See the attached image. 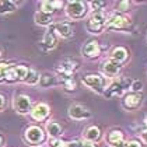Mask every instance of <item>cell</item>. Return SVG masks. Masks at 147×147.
Returning a JSON list of instances; mask_svg holds the SVG:
<instances>
[{
	"mask_svg": "<svg viewBox=\"0 0 147 147\" xmlns=\"http://www.w3.org/2000/svg\"><path fill=\"white\" fill-rule=\"evenodd\" d=\"M81 81L86 87H88L91 91L97 94H104V91L108 86V79H105L100 73H87L81 77Z\"/></svg>",
	"mask_w": 147,
	"mask_h": 147,
	"instance_id": "obj_1",
	"label": "cell"
},
{
	"mask_svg": "<svg viewBox=\"0 0 147 147\" xmlns=\"http://www.w3.org/2000/svg\"><path fill=\"white\" fill-rule=\"evenodd\" d=\"M65 11L70 20H83L88 13V3L80 1V0H71L66 3Z\"/></svg>",
	"mask_w": 147,
	"mask_h": 147,
	"instance_id": "obj_2",
	"label": "cell"
},
{
	"mask_svg": "<svg viewBox=\"0 0 147 147\" xmlns=\"http://www.w3.org/2000/svg\"><path fill=\"white\" fill-rule=\"evenodd\" d=\"M107 14L105 11L101 13H92L90 17L87 18L86 23V28L87 31L92 35H100L102 34V31L105 30V23H107Z\"/></svg>",
	"mask_w": 147,
	"mask_h": 147,
	"instance_id": "obj_3",
	"label": "cell"
},
{
	"mask_svg": "<svg viewBox=\"0 0 147 147\" xmlns=\"http://www.w3.org/2000/svg\"><path fill=\"white\" fill-rule=\"evenodd\" d=\"M132 27V21L129 17H126L125 14H112L111 17L107 18L105 28L107 30H115V31H126Z\"/></svg>",
	"mask_w": 147,
	"mask_h": 147,
	"instance_id": "obj_4",
	"label": "cell"
},
{
	"mask_svg": "<svg viewBox=\"0 0 147 147\" xmlns=\"http://www.w3.org/2000/svg\"><path fill=\"white\" fill-rule=\"evenodd\" d=\"M24 137L27 140V143H30V146H39L41 143H44L45 140V132L41 126H28L24 132Z\"/></svg>",
	"mask_w": 147,
	"mask_h": 147,
	"instance_id": "obj_5",
	"label": "cell"
},
{
	"mask_svg": "<svg viewBox=\"0 0 147 147\" xmlns=\"http://www.w3.org/2000/svg\"><path fill=\"white\" fill-rule=\"evenodd\" d=\"M80 67V63L76 60V59H73V57H65V59H62L60 60V63H59V66L56 67V71L59 76H62V77H71Z\"/></svg>",
	"mask_w": 147,
	"mask_h": 147,
	"instance_id": "obj_6",
	"label": "cell"
},
{
	"mask_svg": "<svg viewBox=\"0 0 147 147\" xmlns=\"http://www.w3.org/2000/svg\"><path fill=\"white\" fill-rule=\"evenodd\" d=\"M143 102V95L142 92H126L122 97V107L126 111H136L140 108Z\"/></svg>",
	"mask_w": 147,
	"mask_h": 147,
	"instance_id": "obj_7",
	"label": "cell"
},
{
	"mask_svg": "<svg viewBox=\"0 0 147 147\" xmlns=\"http://www.w3.org/2000/svg\"><path fill=\"white\" fill-rule=\"evenodd\" d=\"M28 73V67L27 66H11L7 70L6 76H4V83H23L25 76Z\"/></svg>",
	"mask_w": 147,
	"mask_h": 147,
	"instance_id": "obj_8",
	"label": "cell"
},
{
	"mask_svg": "<svg viewBox=\"0 0 147 147\" xmlns=\"http://www.w3.org/2000/svg\"><path fill=\"white\" fill-rule=\"evenodd\" d=\"M67 115L69 118L73 119V121H86V119H90L91 118V111L87 107H84V105L73 104V105L69 107Z\"/></svg>",
	"mask_w": 147,
	"mask_h": 147,
	"instance_id": "obj_9",
	"label": "cell"
},
{
	"mask_svg": "<svg viewBox=\"0 0 147 147\" xmlns=\"http://www.w3.org/2000/svg\"><path fill=\"white\" fill-rule=\"evenodd\" d=\"M13 107H14V111L20 115H27V113L31 112L32 109V104H31V98L25 94H20L14 98L13 101Z\"/></svg>",
	"mask_w": 147,
	"mask_h": 147,
	"instance_id": "obj_10",
	"label": "cell"
},
{
	"mask_svg": "<svg viewBox=\"0 0 147 147\" xmlns=\"http://www.w3.org/2000/svg\"><path fill=\"white\" fill-rule=\"evenodd\" d=\"M121 71H122V66L115 63L111 59H108L102 63V76L105 79H118L121 76Z\"/></svg>",
	"mask_w": 147,
	"mask_h": 147,
	"instance_id": "obj_11",
	"label": "cell"
},
{
	"mask_svg": "<svg viewBox=\"0 0 147 147\" xmlns=\"http://www.w3.org/2000/svg\"><path fill=\"white\" fill-rule=\"evenodd\" d=\"M107 143L109 147H126L123 132L121 129H111L107 135Z\"/></svg>",
	"mask_w": 147,
	"mask_h": 147,
	"instance_id": "obj_12",
	"label": "cell"
},
{
	"mask_svg": "<svg viewBox=\"0 0 147 147\" xmlns=\"http://www.w3.org/2000/svg\"><path fill=\"white\" fill-rule=\"evenodd\" d=\"M81 53H83V56L88 57V59H97V57H100V55H101V46H100V42L95 41V39L88 41L86 45L83 46Z\"/></svg>",
	"mask_w": 147,
	"mask_h": 147,
	"instance_id": "obj_13",
	"label": "cell"
},
{
	"mask_svg": "<svg viewBox=\"0 0 147 147\" xmlns=\"http://www.w3.org/2000/svg\"><path fill=\"white\" fill-rule=\"evenodd\" d=\"M49 113H51V108H49V105L45 104V102H39V104H36L35 107H32V109H31L30 115L32 116V119H34V121L42 122V121H45L46 118L49 116Z\"/></svg>",
	"mask_w": 147,
	"mask_h": 147,
	"instance_id": "obj_14",
	"label": "cell"
},
{
	"mask_svg": "<svg viewBox=\"0 0 147 147\" xmlns=\"http://www.w3.org/2000/svg\"><path fill=\"white\" fill-rule=\"evenodd\" d=\"M53 32L63 38V39H69L74 35V30H73V25L70 23H65V21H60V23L53 24Z\"/></svg>",
	"mask_w": 147,
	"mask_h": 147,
	"instance_id": "obj_15",
	"label": "cell"
},
{
	"mask_svg": "<svg viewBox=\"0 0 147 147\" xmlns=\"http://www.w3.org/2000/svg\"><path fill=\"white\" fill-rule=\"evenodd\" d=\"M125 94V90L122 88V86L119 84V81H112L111 84L107 86V88L104 91V97L108 98V100H112V98H122Z\"/></svg>",
	"mask_w": 147,
	"mask_h": 147,
	"instance_id": "obj_16",
	"label": "cell"
},
{
	"mask_svg": "<svg viewBox=\"0 0 147 147\" xmlns=\"http://www.w3.org/2000/svg\"><path fill=\"white\" fill-rule=\"evenodd\" d=\"M109 59L113 60L115 63H118V65L122 66L123 63L127 62V59H129V51H127L125 46H116V48L112 49Z\"/></svg>",
	"mask_w": 147,
	"mask_h": 147,
	"instance_id": "obj_17",
	"label": "cell"
},
{
	"mask_svg": "<svg viewBox=\"0 0 147 147\" xmlns=\"http://www.w3.org/2000/svg\"><path fill=\"white\" fill-rule=\"evenodd\" d=\"M101 137H102L101 129H100L98 126H95V125L88 126V127L84 130V133H83V140H87V142H90V143L100 142Z\"/></svg>",
	"mask_w": 147,
	"mask_h": 147,
	"instance_id": "obj_18",
	"label": "cell"
},
{
	"mask_svg": "<svg viewBox=\"0 0 147 147\" xmlns=\"http://www.w3.org/2000/svg\"><path fill=\"white\" fill-rule=\"evenodd\" d=\"M42 48L45 51H52L55 49L57 45V35L53 32V30H48L42 38V42H41Z\"/></svg>",
	"mask_w": 147,
	"mask_h": 147,
	"instance_id": "obj_19",
	"label": "cell"
},
{
	"mask_svg": "<svg viewBox=\"0 0 147 147\" xmlns=\"http://www.w3.org/2000/svg\"><path fill=\"white\" fill-rule=\"evenodd\" d=\"M46 133L49 135V137H53V139H60L63 135V127L57 122H48L46 123Z\"/></svg>",
	"mask_w": 147,
	"mask_h": 147,
	"instance_id": "obj_20",
	"label": "cell"
},
{
	"mask_svg": "<svg viewBox=\"0 0 147 147\" xmlns=\"http://www.w3.org/2000/svg\"><path fill=\"white\" fill-rule=\"evenodd\" d=\"M34 20H35V23L38 24V25H41V27H49V25L53 24V17L49 16V14H45V13H42V11L35 13Z\"/></svg>",
	"mask_w": 147,
	"mask_h": 147,
	"instance_id": "obj_21",
	"label": "cell"
},
{
	"mask_svg": "<svg viewBox=\"0 0 147 147\" xmlns=\"http://www.w3.org/2000/svg\"><path fill=\"white\" fill-rule=\"evenodd\" d=\"M20 3L11 0H0V14H10L17 10V6Z\"/></svg>",
	"mask_w": 147,
	"mask_h": 147,
	"instance_id": "obj_22",
	"label": "cell"
},
{
	"mask_svg": "<svg viewBox=\"0 0 147 147\" xmlns=\"http://www.w3.org/2000/svg\"><path fill=\"white\" fill-rule=\"evenodd\" d=\"M56 79L53 74H51V73H44V74H41V77H39V86L42 87V88H49V87H52V86H55L56 84Z\"/></svg>",
	"mask_w": 147,
	"mask_h": 147,
	"instance_id": "obj_23",
	"label": "cell"
},
{
	"mask_svg": "<svg viewBox=\"0 0 147 147\" xmlns=\"http://www.w3.org/2000/svg\"><path fill=\"white\" fill-rule=\"evenodd\" d=\"M39 77H41V74H39L36 70L28 69V73H27V76H25V79H24L23 83L28 84V86H36V84L39 83Z\"/></svg>",
	"mask_w": 147,
	"mask_h": 147,
	"instance_id": "obj_24",
	"label": "cell"
},
{
	"mask_svg": "<svg viewBox=\"0 0 147 147\" xmlns=\"http://www.w3.org/2000/svg\"><path fill=\"white\" fill-rule=\"evenodd\" d=\"M62 84H63V90L66 92H74L77 88V83L74 77H62Z\"/></svg>",
	"mask_w": 147,
	"mask_h": 147,
	"instance_id": "obj_25",
	"label": "cell"
},
{
	"mask_svg": "<svg viewBox=\"0 0 147 147\" xmlns=\"http://www.w3.org/2000/svg\"><path fill=\"white\" fill-rule=\"evenodd\" d=\"M39 11H42V13H45V14H49V16H52L53 13L56 11L53 1H49V0H45V1H42V3H41V10H39Z\"/></svg>",
	"mask_w": 147,
	"mask_h": 147,
	"instance_id": "obj_26",
	"label": "cell"
},
{
	"mask_svg": "<svg viewBox=\"0 0 147 147\" xmlns=\"http://www.w3.org/2000/svg\"><path fill=\"white\" fill-rule=\"evenodd\" d=\"M91 11L92 13H101L104 11L105 6H107V1H100V0H94V1H90L88 3Z\"/></svg>",
	"mask_w": 147,
	"mask_h": 147,
	"instance_id": "obj_27",
	"label": "cell"
},
{
	"mask_svg": "<svg viewBox=\"0 0 147 147\" xmlns=\"http://www.w3.org/2000/svg\"><path fill=\"white\" fill-rule=\"evenodd\" d=\"M13 65L9 62H1L0 63V83H4V76L7 73V70L11 67Z\"/></svg>",
	"mask_w": 147,
	"mask_h": 147,
	"instance_id": "obj_28",
	"label": "cell"
},
{
	"mask_svg": "<svg viewBox=\"0 0 147 147\" xmlns=\"http://www.w3.org/2000/svg\"><path fill=\"white\" fill-rule=\"evenodd\" d=\"M130 1H127V0H122V1H119L118 4H116V7H118V11L119 14H123V13H127L129 11V9H130Z\"/></svg>",
	"mask_w": 147,
	"mask_h": 147,
	"instance_id": "obj_29",
	"label": "cell"
},
{
	"mask_svg": "<svg viewBox=\"0 0 147 147\" xmlns=\"http://www.w3.org/2000/svg\"><path fill=\"white\" fill-rule=\"evenodd\" d=\"M48 147H66V143H65L62 139L49 137V140H48Z\"/></svg>",
	"mask_w": 147,
	"mask_h": 147,
	"instance_id": "obj_30",
	"label": "cell"
},
{
	"mask_svg": "<svg viewBox=\"0 0 147 147\" xmlns=\"http://www.w3.org/2000/svg\"><path fill=\"white\" fill-rule=\"evenodd\" d=\"M142 88H143V83L140 80H133L132 81V86H130L132 92H142Z\"/></svg>",
	"mask_w": 147,
	"mask_h": 147,
	"instance_id": "obj_31",
	"label": "cell"
},
{
	"mask_svg": "<svg viewBox=\"0 0 147 147\" xmlns=\"http://www.w3.org/2000/svg\"><path fill=\"white\" fill-rule=\"evenodd\" d=\"M126 147H142V143H140V140H129V142H126Z\"/></svg>",
	"mask_w": 147,
	"mask_h": 147,
	"instance_id": "obj_32",
	"label": "cell"
},
{
	"mask_svg": "<svg viewBox=\"0 0 147 147\" xmlns=\"http://www.w3.org/2000/svg\"><path fill=\"white\" fill-rule=\"evenodd\" d=\"M4 108H6V98L3 94H0V112L4 111Z\"/></svg>",
	"mask_w": 147,
	"mask_h": 147,
	"instance_id": "obj_33",
	"label": "cell"
},
{
	"mask_svg": "<svg viewBox=\"0 0 147 147\" xmlns=\"http://www.w3.org/2000/svg\"><path fill=\"white\" fill-rule=\"evenodd\" d=\"M80 146H81V142H77V140L66 143V147H80Z\"/></svg>",
	"mask_w": 147,
	"mask_h": 147,
	"instance_id": "obj_34",
	"label": "cell"
},
{
	"mask_svg": "<svg viewBox=\"0 0 147 147\" xmlns=\"http://www.w3.org/2000/svg\"><path fill=\"white\" fill-rule=\"evenodd\" d=\"M140 137H142V140H143L144 143H147V127H144V129L140 132Z\"/></svg>",
	"mask_w": 147,
	"mask_h": 147,
	"instance_id": "obj_35",
	"label": "cell"
},
{
	"mask_svg": "<svg viewBox=\"0 0 147 147\" xmlns=\"http://www.w3.org/2000/svg\"><path fill=\"white\" fill-rule=\"evenodd\" d=\"M80 147H95L94 143H90V142H87V140H81V146Z\"/></svg>",
	"mask_w": 147,
	"mask_h": 147,
	"instance_id": "obj_36",
	"label": "cell"
},
{
	"mask_svg": "<svg viewBox=\"0 0 147 147\" xmlns=\"http://www.w3.org/2000/svg\"><path fill=\"white\" fill-rule=\"evenodd\" d=\"M3 146H4V136L0 135V147H3Z\"/></svg>",
	"mask_w": 147,
	"mask_h": 147,
	"instance_id": "obj_37",
	"label": "cell"
},
{
	"mask_svg": "<svg viewBox=\"0 0 147 147\" xmlns=\"http://www.w3.org/2000/svg\"><path fill=\"white\" fill-rule=\"evenodd\" d=\"M144 125H146V127H147V115L144 116Z\"/></svg>",
	"mask_w": 147,
	"mask_h": 147,
	"instance_id": "obj_38",
	"label": "cell"
},
{
	"mask_svg": "<svg viewBox=\"0 0 147 147\" xmlns=\"http://www.w3.org/2000/svg\"><path fill=\"white\" fill-rule=\"evenodd\" d=\"M0 56H1V49H0Z\"/></svg>",
	"mask_w": 147,
	"mask_h": 147,
	"instance_id": "obj_39",
	"label": "cell"
}]
</instances>
